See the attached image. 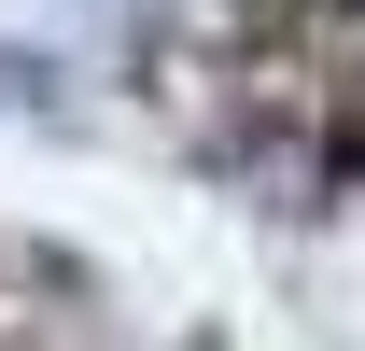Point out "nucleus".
I'll list each match as a JSON object with an SVG mask.
<instances>
[{
	"mask_svg": "<svg viewBox=\"0 0 365 351\" xmlns=\"http://www.w3.org/2000/svg\"><path fill=\"white\" fill-rule=\"evenodd\" d=\"M14 85H43V71H29V56H0V98H14Z\"/></svg>",
	"mask_w": 365,
	"mask_h": 351,
	"instance_id": "obj_1",
	"label": "nucleus"
}]
</instances>
